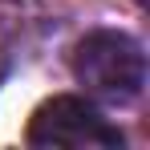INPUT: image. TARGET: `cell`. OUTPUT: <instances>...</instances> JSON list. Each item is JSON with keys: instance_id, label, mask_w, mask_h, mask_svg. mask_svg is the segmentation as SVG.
<instances>
[{"instance_id": "1", "label": "cell", "mask_w": 150, "mask_h": 150, "mask_svg": "<svg viewBox=\"0 0 150 150\" xmlns=\"http://www.w3.org/2000/svg\"><path fill=\"white\" fill-rule=\"evenodd\" d=\"M73 73L93 98L126 105L146 85V57H142V45L134 37L114 33V28H98L77 45Z\"/></svg>"}, {"instance_id": "2", "label": "cell", "mask_w": 150, "mask_h": 150, "mask_svg": "<svg viewBox=\"0 0 150 150\" xmlns=\"http://www.w3.org/2000/svg\"><path fill=\"white\" fill-rule=\"evenodd\" d=\"M28 146H73V150H114L122 130L110 126L85 98H53L28 122Z\"/></svg>"}]
</instances>
